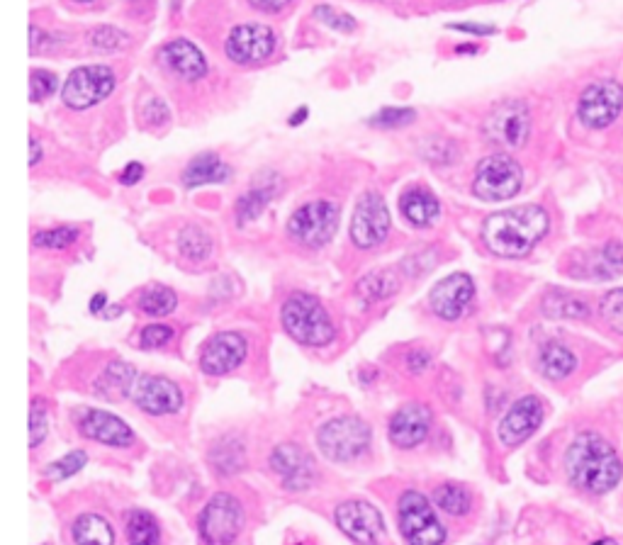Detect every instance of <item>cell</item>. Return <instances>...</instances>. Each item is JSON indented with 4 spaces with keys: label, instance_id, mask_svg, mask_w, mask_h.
Returning <instances> with one entry per match:
<instances>
[{
    "label": "cell",
    "instance_id": "6da1fadb",
    "mask_svg": "<svg viewBox=\"0 0 623 545\" xmlns=\"http://www.w3.org/2000/svg\"><path fill=\"white\" fill-rule=\"evenodd\" d=\"M548 212L538 205H521L495 212L482 224V241L495 256L521 258L548 234Z\"/></svg>",
    "mask_w": 623,
    "mask_h": 545
},
{
    "label": "cell",
    "instance_id": "7a4b0ae2",
    "mask_svg": "<svg viewBox=\"0 0 623 545\" xmlns=\"http://www.w3.org/2000/svg\"><path fill=\"white\" fill-rule=\"evenodd\" d=\"M565 468L575 487L592 494H604L619 485L623 463L614 448L599 434L585 431L570 443L565 455Z\"/></svg>",
    "mask_w": 623,
    "mask_h": 545
},
{
    "label": "cell",
    "instance_id": "3957f363",
    "mask_svg": "<svg viewBox=\"0 0 623 545\" xmlns=\"http://www.w3.org/2000/svg\"><path fill=\"white\" fill-rule=\"evenodd\" d=\"M280 319H283L285 331L302 346H327L336 334L327 309L322 307L317 297L307 295V292H293L283 302Z\"/></svg>",
    "mask_w": 623,
    "mask_h": 545
},
{
    "label": "cell",
    "instance_id": "277c9868",
    "mask_svg": "<svg viewBox=\"0 0 623 545\" xmlns=\"http://www.w3.org/2000/svg\"><path fill=\"white\" fill-rule=\"evenodd\" d=\"M531 134V112L521 100H502L487 112L482 137L502 149H521Z\"/></svg>",
    "mask_w": 623,
    "mask_h": 545
},
{
    "label": "cell",
    "instance_id": "5b68a950",
    "mask_svg": "<svg viewBox=\"0 0 623 545\" xmlns=\"http://www.w3.org/2000/svg\"><path fill=\"white\" fill-rule=\"evenodd\" d=\"M524 183V171L516 164L512 156L495 154L487 156L477 164L473 193L480 200L487 202H502L514 198Z\"/></svg>",
    "mask_w": 623,
    "mask_h": 545
},
{
    "label": "cell",
    "instance_id": "8992f818",
    "mask_svg": "<svg viewBox=\"0 0 623 545\" xmlns=\"http://www.w3.org/2000/svg\"><path fill=\"white\" fill-rule=\"evenodd\" d=\"M370 426L358 417H339L331 419L329 424L322 426L319 431V448L329 460L336 463H349L363 455L370 446Z\"/></svg>",
    "mask_w": 623,
    "mask_h": 545
},
{
    "label": "cell",
    "instance_id": "52a82bcc",
    "mask_svg": "<svg viewBox=\"0 0 623 545\" xmlns=\"http://www.w3.org/2000/svg\"><path fill=\"white\" fill-rule=\"evenodd\" d=\"M244 528V509L232 494H215L202 509L198 531L202 545H232Z\"/></svg>",
    "mask_w": 623,
    "mask_h": 545
},
{
    "label": "cell",
    "instance_id": "ba28073f",
    "mask_svg": "<svg viewBox=\"0 0 623 545\" xmlns=\"http://www.w3.org/2000/svg\"><path fill=\"white\" fill-rule=\"evenodd\" d=\"M400 528L409 545H443L446 541V528L436 519L429 499L419 492L402 494Z\"/></svg>",
    "mask_w": 623,
    "mask_h": 545
},
{
    "label": "cell",
    "instance_id": "9c48e42d",
    "mask_svg": "<svg viewBox=\"0 0 623 545\" xmlns=\"http://www.w3.org/2000/svg\"><path fill=\"white\" fill-rule=\"evenodd\" d=\"M336 227H339V207L327 200L307 202L288 222V232L310 249L329 244L336 234Z\"/></svg>",
    "mask_w": 623,
    "mask_h": 545
},
{
    "label": "cell",
    "instance_id": "30bf717a",
    "mask_svg": "<svg viewBox=\"0 0 623 545\" xmlns=\"http://www.w3.org/2000/svg\"><path fill=\"white\" fill-rule=\"evenodd\" d=\"M115 88V73L108 66H81L66 78L61 98L71 110L93 108Z\"/></svg>",
    "mask_w": 623,
    "mask_h": 545
},
{
    "label": "cell",
    "instance_id": "8fae6325",
    "mask_svg": "<svg viewBox=\"0 0 623 545\" xmlns=\"http://www.w3.org/2000/svg\"><path fill=\"white\" fill-rule=\"evenodd\" d=\"M623 108V86L614 78H604V81L592 83L580 98V115L582 125L589 129H604L619 117Z\"/></svg>",
    "mask_w": 623,
    "mask_h": 545
},
{
    "label": "cell",
    "instance_id": "7c38bea8",
    "mask_svg": "<svg viewBox=\"0 0 623 545\" xmlns=\"http://www.w3.org/2000/svg\"><path fill=\"white\" fill-rule=\"evenodd\" d=\"M390 234V212L378 193H366L358 200L351 219V239L358 249H373Z\"/></svg>",
    "mask_w": 623,
    "mask_h": 545
},
{
    "label": "cell",
    "instance_id": "4fadbf2b",
    "mask_svg": "<svg viewBox=\"0 0 623 545\" xmlns=\"http://www.w3.org/2000/svg\"><path fill=\"white\" fill-rule=\"evenodd\" d=\"M224 52L234 64H261L275 52V35L266 25H239L229 32Z\"/></svg>",
    "mask_w": 623,
    "mask_h": 545
},
{
    "label": "cell",
    "instance_id": "5bb4252c",
    "mask_svg": "<svg viewBox=\"0 0 623 545\" xmlns=\"http://www.w3.org/2000/svg\"><path fill=\"white\" fill-rule=\"evenodd\" d=\"M336 524L358 545H375L383 536L385 521L373 504L353 499L336 507Z\"/></svg>",
    "mask_w": 623,
    "mask_h": 545
},
{
    "label": "cell",
    "instance_id": "9a60e30c",
    "mask_svg": "<svg viewBox=\"0 0 623 545\" xmlns=\"http://www.w3.org/2000/svg\"><path fill=\"white\" fill-rule=\"evenodd\" d=\"M132 400L142 412L164 417V414H176L183 407V392L176 382L161 375H142L134 385Z\"/></svg>",
    "mask_w": 623,
    "mask_h": 545
},
{
    "label": "cell",
    "instance_id": "2e32d148",
    "mask_svg": "<svg viewBox=\"0 0 623 545\" xmlns=\"http://www.w3.org/2000/svg\"><path fill=\"white\" fill-rule=\"evenodd\" d=\"M475 295V283L468 273H453L448 278H443L441 283H436V288L431 290L429 305L431 312L436 317L446 319V322H456L463 317V312L468 309L470 300Z\"/></svg>",
    "mask_w": 623,
    "mask_h": 545
},
{
    "label": "cell",
    "instance_id": "e0dca14e",
    "mask_svg": "<svg viewBox=\"0 0 623 545\" xmlns=\"http://www.w3.org/2000/svg\"><path fill=\"white\" fill-rule=\"evenodd\" d=\"M246 351H249V344H246L244 336L237 334V331H222V334L212 336L202 348L200 368L207 375H227L234 368H239L246 358Z\"/></svg>",
    "mask_w": 623,
    "mask_h": 545
},
{
    "label": "cell",
    "instance_id": "ac0fdd59",
    "mask_svg": "<svg viewBox=\"0 0 623 545\" xmlns=\"http://www.w3.org/2000/svg\"><path fill=\"white\" fill-rule=\"evenodd\" d=\"M271 468L280 475L283 485L288 490H307V487L314 482V475H317V468H314V458L305 448L300 446H278L271 453Z\"/></svg>",
    "mask_w": 623,
    "mask_h": 545
},
{
    "label": "cell",
    "instance_id": "d6986e66",
    "mask_svg": "<svg viewBox=\"0 0 623 545\" xmlns=\"http://www.w3.org/2000/svg\"><path fill=\"white\" fill-rule=\"evenodd\" d=\"M543 421V402L538 397H521L499 421V441L504 446H519L536 434Z\"/></svg>",
    "mask_w": 623,
    "mask_h": 545
},
{
    "label": "cell",
    "instance_id": "ffe728a7",
    "mask_svg": "<svg viewBox=\"0 0 623 545\" xmlns=\"http://www.w3.org/2000/svg\"><path fill=\"white\" fill-rule=\"evenodd\" d=\"M431 429V412L424 404H407L390 421V441L397 448H414Z\"/></svg>",
    "mask_w": 623,
    "mask_h": 545
},
{
    "label": "cell",
    "instance_id": "44dd1931",
    "mask_svg": "<svg viewBox=\"0 0 623 545\" xmlns=\"http://www.w3.org/2000/svg\"><path fill=\"white\" fill-rule=\"evenodd\" d=\"M78 424H81L83 436L93 438V441L98 443H108V446L122 448L134 441L132 429H129L125 421L117 419L115 414L103 412V409H88Z\"/></svg>",
    "mask_w": 623,
    "mask_h": 545
},
{
    "label": "cell",
    "instance_id": "7402d4cb",
    "mask_svg": "<svg viewBox=\"0 0 623 545\" xmlns=\"http://www.w3.org/2000/svg\"><path fill=\"white\" fill-rule=\"evenodd\" d=\"M161 61L168 66V71H173L176 76H181L183 81H198L207 73V61L205 56L193 42L188 39H173L161 47Z\"/></svg>",
    "mask_w": 623,
    "mask_h": 545
},
{
    "label": "cell",
    "instance_id": "603a6c76",
    "mask_svg": "<svg viewBox=\"0 0 623 545\" xmlns=\"http://www.w3.org/2000/svg\"><path fill=\"white\" fill-rule=\"evenodd\" d=\"M400 210L412 224L426 227V224H431L439 217V200H436L429 190L412 188L400 198Z\"/></svg>",
    "mask_w": 623,
    "mask_h": 545
},
{
    "label": "cell",
    "instance_id": "cb8c5ba5",
    "mask_svg": "<svg viewBox=\"0 0 623 545\" xmlns=\"http://www.w3.org/2000/svg\"><path fill=\"white\" fill-rule=\"evenodd\" d=\"M229 176V168L222 164L220 156L217 154H200L185 166L183 171V183L188 188H198V185L205 183H217L224 181Z\"/></svg>",
    "mask_w": 623,
    "mask_h": 545
},
{
    "label": "cell",
    "instance_id": "d4e9b609",
    "mask_svg": "<svg viewBox=\"0 0 623 545\" xmlns=\"http://www.w3.org/2000/svg\"><path fill=\"white\" fill-rule=\"evenodd\" d=\"M538 365H541V373L546 378L563 380L577 368V358L568 346L558 344V341H550V344L543 346L541 356H538Z\"/></svg>",
    "mask_w": 623,
    "mask_h": 545
},
{
    "label": "cell",
    "instance_id": "484cf974",
    "mask_svg": "<svg viewBox=\"0 0 623 545\" xmlns=\"http://www.w3.org/2000/svg\"><path fill=\"white\" fill-rule=\"evenodd\" d=\"M76 545H115V531L103 516L86 514L74 524Z\"/></svg>",
    "mask_w": 623,
    "mask_h": 545
},
{
    "label": "cell",
    "instance_id": "4316f807",
    "mask_svg": "<svg viewBox=\"0 0 623 545\" xmlns=\"http://www.w3.org/2000/svg\"><path fill=\"white\" fill-rule=\"evenodd\" d=\"M397 290H400V280H397V275L392 271H373L366 278L358 280V295L366 302L387 300Z\"/></svg>",
    "mask_w": 623,
    "mask_h": 545
},
{
    "label": "cell",
    "instance_id": "83f0119b",
    "mask_svg": "<svg viewBox=\"0 0 623 545\" xmlns=\"http://www.w3.org/2000/svg\"><path fill=\"white\" fill-rule=\"evenodd\" d=\"M127 538L129 545H159V524L149 511L134 509L127 514Z\"/></svg>",
    "mask_w": 623,
    "mask_h": 545
},
{
    "label": "cell",
    "instance_id": "f1b7e54d",
    "mask_svg": "<svg viewBox=\"0 0 623 545\" xmlns=\"http://www.w3.org/2000/svg\"><path fill=\"white\" fill-rule=\"evenodd\" d=\"M137 380H139L137 370H134L132 365L115 361L105 368L103 378H100V387H103V390H112V397L115 395L125 397V395H132Z\"/></svg>",
    "mask_w": 623,
    "mask_h": 545
},
{
    "label": "cell",
    "instance_id": "f546056e",
    "mask_svg": "<svg viewBox=\"0 0 623 545\" xmlns=\"http://www.w3.org/2000/svg\"><path fill=\"white\" fill-rule=\"evenodd\" d=\"M543 312L548 317H560V319H587L589 307L577 297L565 295V292H550L543 300Z\"/></svg>",
    "mask_w": 623,
    "mask_h": 545
},
{
    "label": "cell",
    "instance_id": "4dcf8cb0",
    "mask_svg": "<svg viewBox=\"0 0 623 545\" xmlns=\"http://www.w3.org/2000/svg\"><path fill=\"white\" fill-rule=\"evenodd\" d=\"M178 251L188 261H205L212 254V239L205 229L200 227H185L178 237Z\"/></svg>",
    "mask_w": 623,
    "mask_h": 545
},
{
    "label": "cell",
    "instance_id": "1f68e13d",
    "mask_svg": "<svg viewBox=\"0 0 623 545\" xmlns=\"http://www.w3.org/2000/svg\"><path fill=\"white\" fill-rule=\"evenodd\" d=\"M176 307H178L176 292L166 288V285H154V288H149L142 297H139V309H142L144 314H149V317H166V314H171Z\"/></svg>",
    "mask_w": 623,
    "mask_h": 545
},
{
    "label": "cell",
    "instance_id": "d6a6232c",
    "mask_svg": "<svg viewBox=\"0 0 623 545\" xmlns=\"http://www.w3.org/2000/svg\"><path fill=\"white\" fill-rule=\"evenodd\" d=\"M434 502H436V507H441L446 514L463 516L470 511L473 497H470V492L465 490L463 485H453V482H448V485H441L439 490L434 492Z\"/></svg>",
    "mask_w": 623,
    "mask_h": 545
},
{
    "label": "cell",
    "instance_id": "836d02e7",
    "mask_svg": "<svg viewBox=\"0 0 623 545\" xmlns=\"http://www.w3.org/2000/svg\"><path fill=\"white\" fill-rule=\"evenodd\" d=\"M592 271L597 278H611L619 271H623V244L614 241V244H606L602 251H597V256L592 258Z\"/></svg>",
    "mask_w": 623,
    "mask_h": 545
},
{
    "label": "cell",
    "instance_id": "e575fe53",
    "mask_svg": "<svg viewBox=\"0 0 623 545\" xmlns=\"http://www.w3.org/2000/svg\"><path fill=\"white\" fill-rule=\"evenodd\" d=\"M599 317L604 319V324L616 334H623V288L606 292L599 302Z\"/></svg>",
    "mask_w": 623,
    "mask_h": 545
},
{
    "label": "cell",
    "instance_id": "d590c367",
    "mask_svg": "<svg viewBox=\"0 0 623 545\" xmlns=\"http://www.w3.org/2000/svg\"><path fill=\"white\" fill-rule=\"evenodd\" d=\"M268 200H271V190L268 188H251L246 190L244 195H241L239 202H237V215H239V222H249V219H256L258 215H261L263 207L268 205Z\"/></svg>",
    "mask_w": 623,
    "mask_h": 545
},
{
    "label": "cell",
    "instance_id": "8d00e7d4",
    "mask_svg": "<svg viewBox=\"0 0 623 545\" xmlns=\"http://www.w3.org/2000/svg\"><path fill=\"white\" fill-rule=\"evenodd\" d=\"M78 229L76 227H56V229H44V232H37L35 246H42V249H66L78 239Z\"/></svg>",
    "mask_w": 623,
    "mask_h": 545
},
{
    "label": "cell",
    "instance_id": "74e56055",
    "mask_svg": "<svg viewBox=\"0 0 623 545\" xmlns=\"http://www.w3.org/2000/svg\"><path fill=\"white\" fill-rule=\"evenodd\" d=\"M59 86L56 76L52 71H44V69H35L30 73V100L37 103V100L49 98Z\"/></svg>",
    "mask_w": 623,
    "mask_h": 545
},
{
    "label": "cell",
    "instance_id": "f35d334b",
    "mask_svg": "<svg viewBox=\"0 0 623 545\" xmlns=\"http://www.w3.org/2000/svg\"><path fill=\"white\" fill-rule=\"evenodd\" d=\"M83 465H86V453H83V451H74V453L66 455V458L56 460V463L49 465V468H47V475L52 477V480H64V477L76 475L78 470L83 468Z\"/></svg>",
    "mask_w": 623,
    "mask_h": 545
},
{
    "label": "cell",
    "instance_id": "ab89813d",
    "mask_svg": "<svg viewBox=\"0 0 623 545\" xmlns=\"http://www.w3.org/2000/svg\"><path fill=\"white\" fill-rule=\"evenodd\" d=\"M414 115H417V112L409 108H387V110H380L375 117H370V125L383 127V129L404 127V125H409V122H414Z\"/></svg>",
    "mask_w": 623,
    "mask_h": 545
},
{
    "label": "cell",
    "instance_id": "60d3db41",
    "mask_svg": "<svg viewBox=\"0 0 623 545\" xmlns=\"http://www.w3.org/2000/svg\"><path fill=\"white\" fill-rule=\"evenodd\" d=\"M91 44L95 49H103V52H115V49L125 47L127 35L115 30V27H98V30L91 32Z\"/></svg>",
    "mask_w": 623,
    "mask_h": 545
},
{
    "label": "cell",
    "instance_id": "b9f144b4",
    "mask_svg": "<svg viewBox=\"0 0 623 545\" xmlns=\"http://www.w3.org/2000/svg\"><path fill=\"white\" fill-rule=\"evenodd\" d=\"M422 154L426 161H434V164H451L456 159V144L446 142V139H434L431 144H426Z\"/></svg>",
    "mask_w": 623,
    "mask_h": 545
},
{
    "label": "cell",
    "instance_id": "7bdbcfd3",
    "mask_svg": "<svg viewBox=\"0 0 623 545\" xmlns=\"http://www.w3.org/2000/svg\"><path fill=\"white\" fill-rule=\"evenodd\" d=\"M314 15H317V18L322 20L324 25L334 27V30L351 32L353 27H356V22H353L351 15H344V13H339V10L327 8V5H319V8H314Z\"/></svg>",
    "mask_w": 623,
    "mask_h": 545
},
{
    "label": "cell",
    "instance_id": "ee69618b",
    "mask_svg": "<svg viewBox=\"0 0 623 545\" xmlns=\"http://www.w3.org/2000/svg\"><path fill=\"white\" fill-rule=\"evenodd\" d=\"M47 436V409L44 404L35 402L30 409V446L37 448Z\"/></svg>",
    "mask_w": 623,
    "mask_h": 545
},
{
    "label": "cell",
    "instance_id": "f6af8a7d",
    "mask_svg": "<svg viewBox=\"0 0 623 545\" xmlns=\"http://www.w3.org/2000/svg\"><path fill=\"white\" fill-rule=\"evenodd\" d=\"M171 339H173L171 327H164V324H151V327L142 331L139 344H142V348H161V346H166Z\"/></svg>",
    "mask_w": 623,
    "mask_h": 545
},
{
    "label": "cell",
    "instance_id": "bcb514c9",
    "mask_svg": "<svg viewBox=\"0 0 623 545\" xmlns=\"http://www.w3.org/2000/svg\"><path fill=\"white\" fill-rule=\"evenodd\" d=\"M429 363H431V358L426 351H412L407 356V365H409V370H412V373H422V370L429 368Z\"/></svg>",
    "mask_w": 623,
    "mask_h": 545
},
{
    "label": "cell",
    "instance_id": "7dc6e473",
    "mask_svg": "<svg viewBox=\"0 0 623 545\" xmlns=\"http://www.w3.org/2000/svg\"><path fill=\"white\" fill-rule=\"evenodd\" d=\"M142 176H144V166L137 164V161H132V164H129L125 171L120 173V183L122 185H134V183L142 181Z\"/></svg>",
    "mask_w": 623,
    "mask_h": 545
},
{
    "label": "cell",
    "instance_id": "c3c4849f",
    "mask_svg": "<svg viewBox=\"0 0 623 545\" xmlns=\"http://www.w3.org/2000/svg\"><path fill=\"white\" fill-rule=\"evenodd\" d=\"M251 5L258 10H263V13H278V10H283L285 5H290L293 0H249Z\"/></svg>",
    "mask_w": 623,
    "mask_h": 545
},
{
    "label": "cell",
    "instance_id": "681fc988",
    "mask_svg": "<svg viewBox=\"0 0 623 545\" xmlns=\"http://www.w3.org/2000/svg\"><path fill=\"white\" fill-rule=\"evenodd\" d=\"M453 30H458V32H470V35H480V37H485V35H495V27H482V25H456L453 27Z\"/></svg>",
    "mask_w": 623,
    "mask_h": 545
},
{
    "label": "cell",
    "instance_id": "f907efd6",
    "mask_svg": "<svg viewBox=\"0 0 623 545\" xmlns=\"http://www.w3.org/2000/svg\"><path fill=\"white\" fill-rule=\"evenodd\" d=\"M30 149H32V156H30V166H37V161L42 159V149L37 146V139L32 137L30 139Z\"/></svg>",
    "mask_w": 623,
    "mask_h": 545
},
{
    "label": "cell",
    "instance_id": "816d5d0a",
    "mask_svg": "<svg viewBox=\"0 0 623 545\" xmlns=\"http://www.w3.org/2000/svg\"><path fill=\"white\" fill-rule=\"evenodd\" d=\"M103 307H105V295H103V292H100V295H95L93 300H91V312H95V314L103 312Z\"/></svg>",
    "mask_w": 623,
    "mask_h": 545
},
{
    "label": "cell",
    "instance_id": "f5cc1de1",
    "mask_svg": "<svg viewBox=\"0 0 623 545\" xmlns=\"http://www.w3.org/2000/svg\"><path fill=\"white\" fill-rule=\"evenodd\" d=\"M305 115H307V110H305V108H302V110H300V112H297V115H295V120H290V125H300V122H302V120H305Z\"/></svg>",
    "mask_w": 623,
    "mask_h": 545
},
{
    "label": "cell",
    "instance_id": "db71d44e",
    "mask_svg": "<svg viewBox=\"0 0 623 545\" xmlns=\"http://www.w3.org/2000/svg\"><path fill=\"white\" fill-rule=\"evenodd\" d=\"M592 545H616V543L609 541V538H604V541H597V543H592Z\"/></svg>",
    "mask_w": 623,
    "mask_h": 545
},
{
    "label": "cell",
    "instance_id": "11a10c76",
    "mask_svg": "<svg viewBox=\"0 0 623 545\" xmlns=\"http://www.w3.org/2000/svg\"><path fill=\"white\" fill-rule=\"evenodd\" d=\"M81 3H88V0H81Z\"/></svg>",
    "mask_w": 623,
    "mask_h": 545
}]
</instances>
